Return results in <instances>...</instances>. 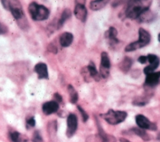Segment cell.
<instances>
[{
	"instance_id": "1",
	"label": "cell",
	"mask_w": 160,
	"mask_h": 142,
	"mask_svg": "<svg viewBox=\"0 0 160 142\" xmlns=\"http://www.w3.org/2000/svg\"><path fill=\"white\" fill-rule=\"evenodd\" d=\"M142 1H132L128 3L125 11L126 16L130 19H138L145 11L149 9V4Z\"/></svg>"
},
{
	"instance_id": "2",
	"label": "cell",
	"mask_w": 160,
	"mask_h": 142,
	"mask_svg": "<svg viewBox=\"0 0 160 142\" xmlns=\"http://www.w3.org/2000/svg\"><path fill=\"white\" fill-rule=\"evenodd\" d=\"M28 11L31 18L34 21H43L49 16V9L43 5H39L36 2L30 3L28 6Z\"/></svg>"
},
{
	"instance_id": "3",
	"label": "cell",
	"mask_w": 160,
	"mask_h": 142,
	"mask_svg": "<svg viewBox=\"0 0 160 142\" xmlns=\"http://www.w3.org/2000/svg\"><path fill=\"white\" fill-rule=\"evenodd\" d=\"M151 41V35L146 30L140 28L139 29V39L127 45L125 48V51L130 52L141 48L148 45Z\"/></svg>"
},
{
	"instance_id": "4",
	"label": "cell",
	"mask_w": 160,
	"mask_h": 142,
	"mask_svg": "<svg viewBox=\"0 0 160 142\" xmlns=\"http://www.w3.org/2000/svg\"><path fill=\"white\" fill-rule=\"evenodd\" d=\"M1 2L4 9L9 10L15 19L20 21L24 18L22 7L19 1H1Z\"/></svg>"
},
{
	"instance_id": "5",
	"label": "cell",
	"mask_w": 160,
	"mask_h": 142,
	"mask_svg": "<svg viewBox=\"0 0 160 142\" xmlns=\"http://www.w3.org/2000/svg\"><path fill=\"white\" fill-rule=\"evenodd\" d=\"M100 116L109 124L115 125L125 120L128 114L124 111H115L109 109L105 113L101 114Z\"/></svg>"
},
{
	"instance_id": "6",
	"label": "cell",
	"mask_w": 160,
	"mask_h": 142,
	"mask_svg": "<svg viewBox=\"0 0 160 142\" xmlns=\"http://www.w3.org/2000/svg\"><path fill=\"white\" fill-rule=\"evenodd\" d=\"M111 66L110 59L108 54L106 52H102L101 54V64L99 67V74L101 77L106 78L109 74Z\"/></svg>"
},
{
	"instance_id": "7",
	"label": "cell",
	"mask_w": 160,
	"mask_h": 142,
	"mask_svg": "<svg viewBox=\"0 0 160 142\" xmlns=\"http://www.w3.org/2000/svg\"><path fill=\"white\" fill-rule=\"evenodd\" d=\"M136 123L139 128L143 129H150L152 131H156L157 129V126L155 123H152L142 114H138L135 118Z\"/></svg>"
},
{
	"instance_id": "8",
	"label": "cell",
	"mask_w": 160,
	"mask_h": 142,
	"mask_svg": "<svg viewBox=\"0 0 160 142\" xmlns=\"http://www.w3.org/2000/svg\"><path fill=\"white\" fill-rule=\"evenodd\" d=\"M78 128V118L74 114L71 113L68 115L67 118V129L66 136L68 138L72 137Z\"/></svg>"
},
{
	"instance_id": "9",
	"label": "cell",
	"mask_w": 160,
	"mask_h": 142,
	"mask_svg": "<svg viewBox=\"0 0 160 142\" xmlns=\"http://www.w3.org/2000/svg\"><path fill=\"white\" fill-rule=\"evenodd\" d=\"M59 106V103L55 101H50L44 103L42 104V109L44 114L49 115L58 111Z\"/></svg>"
},
{
	"instance_id": "10",
	"label": "cell",
	"mask_w": 160,
	"mask_h": 142,
	"mask_svg": "<svg viewBox=\"0 0 160 142\" xmlns=\"http://www.w3.org/2000/svg\"><path fill=\"white\" fill-rule=\"evenodd\" d=\"M74 14L78 19L82 22H85L87 18L88 11L84 4L78 3L74 8Z\"/></svg>"
},
{
	"instance_id": "11",
	"label": "cell",
	"mask_w": 160,
	"mask_h": 142,
	"mask_svg": "<svg viewBox=\"0 0 160 142\" xmlns=\"http://www.w3.org/2000/svg\"><path fill=\"white\" fill-rule=\"evenodd\" d=\"M34 71L38 74L39 79H48V66L44 63H39L36 64L34 69Z\"/></svg>"
},
{
	"instance_id": "12",
	"label": "cell",
	"mask_w": 160,
	"mask_h": 142,
	"mask_svg": "<svg viewBox=\"0 0 160 142\" xmlns=\"http://www.w3.org/2000/svg\"><path fill=\"white\" fill-rule=\"evenodd\" d=\"M160 79V71L153 72L148 75L145 79V84L148 87H154L156 86Z\"/></svg>"
},
{
	"instance_id": "13",
	"label": "cell",
	"mask_w": 160,
	"mask_h": 142,
	"mask_svg": "<svg viewBox=\"0 0 160 142\" xmlns=\"http://www.w3.org/2000/svg\"><path fill=\"white\" fill-rule=\"evenodd\" d=\"M73 35L69 32L63 33L59 38L60 44L62 47H68L71 45L73 41Z\"/></svg>"
},
{
	"instance_id": "14",
	"label": "cell",
	"mask_w": 160,
	"mask_h": 142,
	"mask_svg": "<svg viewBox=\"0 0 160 142\" xmlns=\"http://www.w3.org/2000/svg\"><path fill=\"white\" fill-rule=\"evenodd\" d=\"M98 128L99 136L102 142H116V138L113 136L107 134L101 128L99 123H98Z\"/></svg>"
},
{
	"instance_id": "15",
	"label": "cell",
	"mask_w": 160,
	"mask_h": 142,
	"mask_svg": "<svg viewBox=\"0 0 160 142\" xmlns=\"http://www.w3.org/2000/svg\"><path fill=\"white\" fill-rule=\"evenodd\" d=\"M118 35V31L114 27H110L106 32H105V37L106 38L109 40L110 44H116L118 43V39L116 38Z\"/></svg>"
},
{
	"instance_id": "16",
	"label": "cell",
	"mask_w": 160,
	"mask_h": 142,
	"mask_svg": "<svg viewBox=\"0 0 160 142\" xmlns=\"http://www.w3.org/2000/svg\"><path fill=\"white\" fill-rule=\"evenodd\" d=\"M87 69L91 78L94 79L96 81H99L100 80L101 76L99 73L98 72L96 69V67L93 62L91 61L89 63V64L87 66Z\"/></svg>"
},
{
	"instance_id": "17",
	"label": "cell",
	"mask_w": 160,
	"mask_h": 142,
	"mask_svg": "<svg viewBox=\"0 0 160 142\" xmlns=\"http://www.w3.org/2000/svg\"><path fill=\"white\" fill-rule=\"evenodd\" d=\"M9 138L12 142H27L28 141V138L26 136L16 131H11L9 133Z\"/></svg>"
},
{
	"instance_id": "18",
	"label": "cell",
	"mask_w": 160,
	"mask_h": 142,
	"mask_svg": "<svg viewBox=\"0 0 160 142\" xmlns=\"http://www.w3.org/2000/svg\"><path fill=\"white\" fill-rule=\"evenodd\" d=\"M155 18V15L149 9L145 11L144 12H143L138 18L139 19V22H142V23H148L150 21H152L153 20V19Z\"/></svg>"
},
{
	"instance_id": "19",
	"label": "cell",
	"mask_w": 160,
	"mask_h": 142,
	"mask_svg": "<svg viewBox=\"0 0 160 142\" xmlns=\"http://www.w3.org/2000/svg\"><path fill=\"white\" fill-rule=\"evenodd\" d=\"M132 64V59L129 57H124L123 59L121 61V62L119 64V67L120 69L124 73H126L129 69L131 68V66Z\"/></svg>"
},
{
	"instance_id": "20",
	"label": "cell",
	"mask_w": 160,
	"mask_h": 142,
	"mask_svg": "<svg viewBox=\"0 0 160 142\" xmlns=\"http://www.w3.org/2000/svg\"><path fill=\"white\" fill-rule=\"evenodd\" d=\"M108 1L105 0H95L92 1L90 3V8L93 11H98L102 8H103L106 4L108 3Z\"/></svg>"
},
{
	"instance_id": "21",
	"label": "cell",
	"mask_w": 160,
	"mask_h": 142,
	"mask_svg": "<svg viewBox=\"0 0 160 142\" xmlns=\"http://www.w3.org/2000/svg\"><path fill=\"white\" fill-rule=\"evenodd\" d=\"M71 16V10L68 8H66V9H64L62 13L61 18L58 22V28H61L63 26L64 23L66 22V21Z\"/></svg>"
},
{
	"instance_id": "22",
	"label": "cell",
	"mask_w": 160,
	"mask_h": 142,
	"mask_svg": "<svg viewBox=\"0 0 160 142\" xmlns=\"http://www.w3.org/2000/svg\"><path fill=\"white\" fill-rule=\"evenodd\" d=\"M68 91L69 94L70 102L72 104L76 103L78 100V93L76 91V90L74 89V88L72 85L69 84L68 86Z\"/></svg>"
},
{
	"instance_id": "23",
	"label": "cell",
	"mask_w": 160,
	"mask_h": 142,
	"mask_svg": "<svg viewBox=\"0 0 160 142\" xmlns=\"http://www.w3.org/2000/svg\"><path fill=\"white\" fill-rule=\"evenodd\" d=\"M132 131L134 134L139 136L144 141H148L150 139L149 134L143 129H141L140 128H133L132 129Z\"/></svg>"
},
{
	"instance_id": "24",
	"label": "cell",
	"mask_w": 160,
	"mask_h": 142,
	"mask_svg": "<svg viewBox=\"0 0 160 142\" xmlns=\"http://www.w3.org/2000/svg\"><path fill=\"white\" fill-rule=\"evenodd\" d=\"M159 61H157L156 63L149 64L148 66H146L144 69V73L145 74L148 75L151 73H153L154 71L159 66Z\"/></svg>"
},
{
	"instance_id": "25",
	"label": "cell",
	"mask_w": 160,
	"mask_h": 142,
	"mask_svg": "<svg viewBox=\"0 0 160 142\" xmlns=\"http://www.w3.org/2000/svg\"><path fill=\"white\" fill-rule=\"evenodd\" d=\"M32 142H44L40 133L38 131H36L34 133Z\"/></svg>"
},
{
	"instance_id": "26",
	"label": "cell",
	"mask_w": 160,
	"mask_h": 142,
	"mask_svg": "<svg viewBox=\"0 0 160 142\" xmlns=\"http://www.w3.org/2000/svg\"><path fill=\"white\" fill-rule=\"evenodd\" d=\"M147 56V59H148V61L150 63V64H152V63H156L157 61H159V58L155 55V54H149Z\"/></svg>"
},
{
	"instance_id": "27",
	"label": "cell",
	"mask_w": 160,
	"mask_h": 142,
	"mask_svg": "<svg viewBox=\"0 0 160 142\" xmlns=\"http://www.w3.org/2000/svg\"><path fill=\"white\" fill-rule=\"evenodd\" d=\"M77 108H78V110L79 111L80 113H81V116H82V121H83L84 122H86V121L88 119V118H89L88 114H87V113H86L80 106H78Z\"/></svg>"
},
{
	"instance_id": "28",
	"label": "cell",
	"mask_w": 160,
	"mask_h": 142,
	"mask_svg": "<svg viewBox=\"0 0 160 142\" xmlns=\"http://www.w3.org/2000/svg\"><path fill=\"white\" fill-rule=\"evenodd\" d=\"M26 126L27 127H31V128H32L35 126L36 124V121H35V119L33 116L32 117H29L28 118L26 119Z\"/></svg>"
},
{
	"instance_id": "29",
	"label": "cell",
	"mask_w": 160,
	"mask_h": 142,
	"mask_svg": "<svg viewBox=\"0 0 160 142\" xmlns=\"http://www.w3.org/2000/svg\"><path fill=\"white\" fill-rule=\"evenodd\" d=\"M7 31H8V28L4 24L0 23V34H4Z\"/></svg>"
},
{
	"instance_id": "30",
	"label": "cell",
	"mask_w": 160,
	"mask_h": 142,
	"mask_svg": "<svg viewBox=\"0 0 160 142\" xmlns=\"http://www.w3.org/2000/svg\"><path fill=\"white\" fill-rule=\"evenodd\" d=\"M138 61L141 64H145L147 61V56H141L138 58Z\"/></svg>"
},
{
	"instance_id": "31",
	"label": "cell",
	"mask_w": 160,
	"mask_h": 142,
	"mask_svg": "<svg viewBox=\"0 0 160 142\" xmlns=\"http://www.w3.org/2000/svg\"><path fill=\"white\" fill-rule=\"evenodd\" d=\"M54 97L55 98V101H56L57 103H61L62 100V96L58 93H54Z\"/></svg>"
},
{
	"instance_id": "32",
	"label": "cell",
	"mask_w": 160,
	"mask_h": 142,
	"mask_svg": "<svg viewBox=\"0 0 160 142\" xmlns=\"http://www.w3.org/2000/svg\"><path fill=\"white\" fill-rule=\"evenodd\" d=\"M48 49H49L50 51H51V52H52V53H57V49H56V48L54 46L52 45V44L49 45V46L48 47Z\"/></svg>"
},
{
	"instance_id": "33",
	"label": "cell",
	"mask_w": 160,
	"mask_h": 142,
	"mask_svg": "<svg viewBox=\"0 0 160 142\" xmlns=\"http://www.w3.org/2000/svg\"><path fill=\"white\" fill-rule=\"evenodd\" d=\"M119 141L120 142H131L129 140H128L127 139H125L124 138H119Z\"/></svg>"
},
{
	"instance_id": "34",
	"label": "cell",
	"mask_w": 160,
	"mask_h": 142,
	"mask_svg": "<svg viewBox=\"0 0 160 142\" xmlns=\"http://www.w3.org/2000/svg\"><path fill=\"white\" fill-rule=\"evenodd\" d=\"M158 139H159L160 141V133H159V134L158 135Z\"/></svg>"
}]
</instances>
